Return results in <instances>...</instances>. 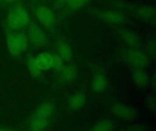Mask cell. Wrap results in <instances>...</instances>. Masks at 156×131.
I'll use <instances>...</instances> for the list:
<instances>
[{
    "instance_id": "1",
    "label": "cell",
    "mask_w": 156,
    "mask_h": 131,
    "mask_svg": "<svg viewBox=\"0 0 156 131\" xmlns=\"http://www.w3.org/2000/svg\"><path fill=\"white\" fill-rule=\"evenodd\" d=\"M29 21L27 11L23 6H16L7 16L6 24L11 29H19L25 26Z\"/></svg>"
},
{
    "instance_id": "2",
    "label": "cell",
    "mask_w": 156,
    "mask_h": 131,
    "mask_svg": "<svg viewBox=\"0 0 156 131\" xmlns=\"http://www.w3.org/2000/svg\"><path fill=\"white\" fill-rule=\"evenodd\" d=\"M126 59L127 62L135 68H144L149 63L148 56L144 52L137 49L129 51L126 55Z\"/></svg>"
},
{
    "instance_id": "3",
    "label": "cell",
    "mask_w": 156,
    "mask_h": 131,
    "mask_svg": "<svg viewBox=\"0 0 156 131\" xmlns=\"http://www.w3.org/2000/svg\"><path fill=\"white\" fill-rule=\"evenodd\" d=\"M36 16L37 20L46 26H51L55 23V15L52 12V10L46 6V5H40L36 10Z\"/></svg>"
},
{
    "instance_id": "4",
    "label": "cell",
    "mask_w": 156,
    "mask_h": 131,
    "mask_svg": "<svg viewBox=\"0 0 156 131\" xmlns=\"http://www.w3.org/2000/svg\"><path fill=\"white\" fill-rule=\"evenodd\" d=\"M112 112L118 119H124V120L133 119L136 116L135 110L132 107L124 105V104L114 105L112 108Z\"/></svg>"
},
{
    "instance_id": "5",
    "label": "cell",
    "mask_w": 156,
    "mask_h": 131,
    "mask_svg": "<svg viewBox=\"0 0 156 131\" xmlns=\"http://www.w3.org/2000/svg\"><path fill=\"white\" fill-rule=\"evenodd\" d=\"M28 37L30 41L36 46H43L47 40L46 34L37 26H31L28 30Z\"/></svg>"
},
{
    "instance_id": "6",
    "label": "cell",
    "mask_w": 156,
    "mask_h": 131,
    "mask_svg": "<svg viewBox=\"0 0 156 131\" xmlns=\"http://www.w3.org/2000/svg\"><path fill=\"white\" fill-rule=\"evenodd\" d=\"M101 17L110 25H120L124 21L123 15L115 10H105L101 13Z\"/></svg>"
},
{
    "instance_id": "7",
    "label": "cell",
    "mask_w": 156,
    "mask_h": 131,
    "mask_svg": "<svg viewBox=\"0 0 156 131\" xmlns=\"http://www.w3.org/2000/svg\"><path fill=\"white\" fill-rule=\"evenodd\" d=\"M133 80L137 87L144 88L149 83V77L146 72L143 70V68H136L133 74Z\"/></svg>"
},
{
    "instance_id": "8",
    "label": "cell",
    "mask_w": 156,
    "mask_h": 131,
    "mask_svg": "<svg viewBox=\"0 0 156 131\" xmlns=\"http://www.w3.org/2000/svg\"><path fill=\"white\" fill-rule=\"evenodd\" d=\"M86 97L83 93H76L69 99V108L71 110H79L86 104Z\"/></svg>"
},
{
    "instance_id": "9",
    "label": "cell",
    "mask_w": 156,
    "mask_h": 131,
    "mask_svg": "<svg viewBox=\"0 0 156 131\" xmlns=\"http://www.w3.org/2000/svg\"><path fill=\"white\" fill-rule=\"evenodd\" d=\"M55 111V107L50 104V103H44L42 105H40L37 109L36 110L34 116L41 118V119H48L52 114Z\"/></svg>"
},
{
    "instance_id": "10",
    "label": "cell",
    "mask_w": 156,
    "mask_h": 131,
    "mask_svg": "<svg viewBox=\"0 0 156 131\" xmlns=\"http://www.w3.org/2000/svg\"><path fill=\"white\" fill-rule=\"evenodd\" d=\"M6 46L9 53L14 57H18L23 52L16 41L15 34H9L6 37Z\"/></svg>"
},
{
    "instance_id": "11",
    "label": "cell",
    "mask_w": 156,
    "mask_h": 131,
    "mask_svg": "<svg viewBox=\"0 0 156 131\" xmlns=\"http://www.w3.org/2000/svg\"><path fill=\"white\" fill-rule=\"evenodd\" d=\"M37 66L41 70H48L52 68V55L48 53H41L36 57Z\"/></svg>"
},
{
    "instance_id": "12",
    "label": "cell",
    "mask_w": 156,
    "mask_h": 131,
    "mask_svg": "<svg viewBox=\"0 0 156 131\" xmlns=\"http://www.w3.org/2000/svg\"><path fill=\"white\" fill-rule=\"evenodd\" d=\"M122 39L126 45H128L131 47H137L140 44L139 36L135 33L129 30L122 33Z\"/></svg>"
},
{
    "instance_id": "13",
    "label": "cell",
    "mask_w": 156,
    "mask_h": 131,
    "mask_svg": "<svg viewBox=\"0 0 156 131\" xmlns=\"http://www.w3.org/2000/svg\"><path fill=\"white\" fill-rule=\"evenodd\" d=\"M136 14L139 17L145 20H152L154 18L155 10L151 5H142L136 9Z\"/></svg>"
},
{
    "instance_id": "14",
    "label": "cell",
    "mask_w": 156,
    "mask_h": 131,
    "mask_svg": "<svg viewBox=\"0 0 156 131\" xmlns=\"http://www.w3.org/2000/svg\"><path fill=\"white\" fill-rule=\"evenodd\" d=\"M48 126V119L33 116L29 122V129L32 131L44 130Z\"/></svg>"
},
{
    "instance_id": "15",
    "label": "cell",
    "mask_w": 156,
    "mask_h": 131,
    "mask_svg": "<svg viewBox=\"0 0 156 131\" xmlns=\"http://www.w3.org/2000/svg\"><path fill=\"white\" fill-rule=\"evenodd\" d=\"M107 87V78L103 75H97L92 80V88L96 93L102 92Z\"/></svg>"
},
{
    "instance_id": "16",
    "label": "cell",
    "mask_w": 156,
    "mask_h": 131,
    "mask_svg": "<svg viewBox=\"0 0 156 131\" xmlns=\"http://www.w3.org/2000/svg\"><path fill=\"white\" fill-rule=\"evenodd\" d=\"M59 72H60V77L62 80L66 82L72 81L76 78V75H77L76 69L72 66H66V67L64 66V67Z\"/></svg>"
},
{
    "instance_id": "17",
    "label": "cell",
    "mask_w": 156,
    "mask_h": 131,
    "mask_svg": "<svg viewBox=\"0 0 156 131\" xmlns=\"http://www.w3.org/2000/svg\"><path fill=\"white\" fill-rule=\"evenodd\" d=\"M72 49L70 46L67 43H61L58 47V56H59L63 60H68L71 57Z\"/></svg>"
},
{
    "instance_id": "18",
    "label": "cell",
    "mask_w": 156,
    "mask_h": 131,
    "mask_svg": "<svg viewBox=\"0 0 156 131\" xmlns=\"http://www.w3.org/2000/svg\"><path fill=\"white\" fill-rule=\"evenodd\" d=\"M27 68H28V71L29 73L35 77V78H38L40 77L41 75V69L39 68V67L37 66V61H36V58L34 57H30L27 61Z\"/></svg>"
},
{
    "instance_id": "19",
    "label": "cell",
    "mask_w": 156,
    "mask_h": 131,
    "mask_svg": "<svg viewBox=\"0 0 156 131\" xmlns=\"http://www.w3.org/2000/svg\"><path fill=\"white\" fill-rule=\"evenodd\" d=\"M113 125L109 120H101L98 122L90 131H112Z\"/></svg>"
},
{
    "instance_id": "20",
    "label": "cell",
    "mask_w": 156,
    "mask_h": 131,
    "mask_svg": "<svg viewBox=\"0 0 156 131\" xmlns=\"http://www.w3.org/2000/svg\"><path fill=\"white\" fill-rule=\"evenodd\" d=\"M15 36L16 38V41H17L20 48H21V50L25 51L27 48V46H28V39H27V37L23 33L15 34Z\"/></svg>"
},
{
    "instance_id": "21",
    "label": "cell",
    "mask_w": 156,
    "mask_h": 131,
    "mask_svg": "<svg viewBox=\"0 0 156 131\" xmlns=\"http://www.w3.org/2000/svg\"><path fill=\"white\" fill-rule=\"evenodd\" d=\"M64 67V60L58 55H52V68L60 71Z\"/></svg>"
},
{
    "instance_id": "22",
    "label": "cell",
    "mask_w": 156,
    "mask_h": 131,
    "mask_svg": "<svg viewBox=\"0 0 156 131\" xmlns=\"http://www.w3.org/2000/svg\"><path fill=\"white\" fill-rule=\"evenodd\" d=\"M67 2L69 5L72 8H80L85 5L89 2V0H67Z\"/></svg>"
},
{
    "instance_id": "23",
    "label": "cell",
    "mask_w": 156,
    "mask_h": 131,
    "mask_svg": "<svg viewBox=\"0 0 156 131\" xmlns=\"http://www.w3.org/2000/svg\"><path fill=\"white\" fill-rule=\"evenodd\" d=\"M148 50H149V52L151 53V54H154V52H155V47H154V43H150L149 45H148Z\"/></svg>"
},
{
    "instance_id": "24",
    "label": "cell",
    "mask_w": 156,
    "mask_h": 131,
    "mask_svg": "<svg viewBox=\"0 0 156 131\" xmlns=\"http://www.w3.org/2000/svg\"><path fill=\"white\" fill-rule=\"evenodd\" d=\"M0 131H12V130L7 129H2V128H0Z\"/></svg>"
},
{
    "instance_id": "25",
    "label": "cell",
    "mask_w": 156,
    "mask_h": 131,
    "mask_svg": "<svg viewBox=\"0 0 156 131\" xmlns=\"http://www.w3.org/2000/svg\"><path fill=\"white\" fill-rule=\"evenodd\" d=\"M5 1H6V2H13V1H16V0H5Z\"/></svg>"
},
{
    "instance_id": "26",
    "label": "cell",
    "mask_w": 156,
    "mask_h": 131,
    "mask_svg": "<svg viewBox=\"0 0 156 131\" xmlns=\"http://www.w3.org/2000/svg\"><path fill=\"white\" fill-rule=\"evenodd\" d=\"M122 131H126V130H122Z\"/></svg>"
},
{
    "instance_id": "27",
    "label": "cell",
    "mask_w": 156,
    "mask_h": 131,
    "mask_svg": "<svg viewBox=\"0 0 156 131\" xmlns=\"http://www.w3.org/2000/svg\"><path fill=\"white\" fill-rule=\"evenodd\" d=\"M65 1H67V0H65Z\"/></svg>"
}]
</instances>
